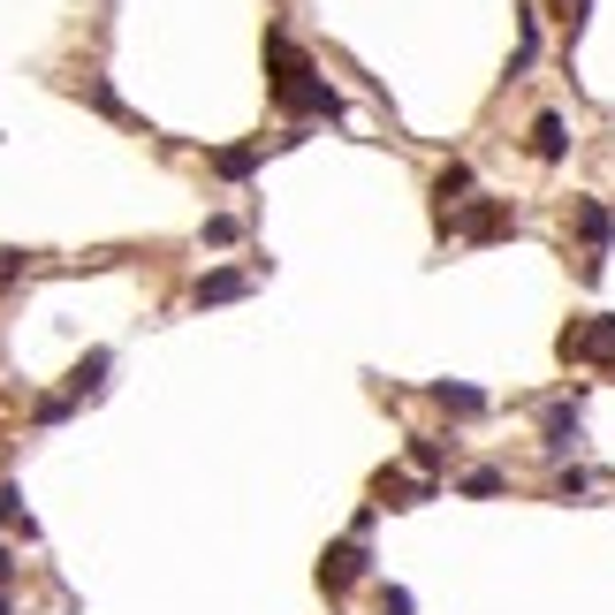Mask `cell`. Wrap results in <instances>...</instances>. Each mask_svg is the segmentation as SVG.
Returning a JSON list of instances; mask_svg holds the SVG:
<instances>
[{
  "label": "cell",
  "instance_id": "1",
  "mask_svg": "<svg viewBox=\"0 0 615 615\" xmlns=\"http://www.w3.org/2000/svg\"><path fill=\"white\" fill-rule=\"evenodd\" d=\"M266 69H274V99H281V115H327V122L343 115L335 85L305 61V46L289 39V31H266Z\"/></svg>",
  "mask_w": 615,
  "mask_h": 615
},
{
  "label": "cell",
  "instance_id": "2",
  "mask_svg": "<svg viewBox=\"0 0 615 615\" xmlns=\"http://www.w3.org/2000/svg\"><path fill=\"white\" fill-rule=\"evenodd\" d=\"M563 357L593 365V373H615V319L608 311H593L585 327H571V335H563Z\"/></svg>",
  "mask_w": 615,
  "mask_h": 615
},
{
  "label": "cell",
  "instance_id": "3",
  "mask_svg": "<svg viewBox=\"0 0 615 615\" xmlns=\"http://www.w3.org/2000/svg\"><path fill=\"white\" fill-rule=\"evenodd\" d=\"M571 220H577V244H585V274H601V259H608V244H615V214L601 198H577Z\"/></svg>",
  "mask_w": 615,
  "mask_h": 615
},
{
  "label": "cell",
  "instance_id": "4",
  "mask_svg": "<svg viewBox=\"0 0 615 615\" xmlns=\"http://www.w3.org/2000/svg\"><path fill=\"white\" fill-rule=\"evenodd\" d=\"M509 228H517V214H509V206H502V198H479V206H472V214L456 220V236H464V244H502V236H509Z\"/></svg>",
  "mask_w": 615,
  "mask_h": 615
},
{
  "label": "cell",
  "instance_id": "5",
  "mask_svg": "<svg viewBox=\"0 0 615 615\" xmlns=\"http://www.w3.org/2000/svg\"><path fill=\"white\" fill-rule=\"evenodd\" d=\"M357 577H365V547H357V539H335V547L319 555V585H327V593H350Z\"/></svg>",
  "mask_w": 615,
  "mask_h": 615
},
{
  "label": "cell",
  "instance_id": "6",
  "mask_svg": "<svg viewBox=\"0 0 615 615\" xmlns=\"http://www.w3.org/2000/svg\"><path fill=\"white\" fill-rule=\"evenodd\" d=\"M244 289H251V281H244V274H228V266H220V274H198V289H190V297H198V305H236V297H244Z\"/></svg>",
  "mask_w": 615,
  "mask_h": 615
},
{
  "label": "cell",
  "instance_id": "7",
  "mask_svg": "<svg viewBox=\"0 0 615 615\" xmlns=\"http://www.w3.org/2000/svg\"><path fill=\"white\" fill-rule=\"evenodd\" d=\"M532 152H539V160H563V152H571V122H563V115H539V122H532Z\"/></svg>",
  "mask_w": 615,
  "mask_h": 615
},
{
  "label": "cell",
  "instance_id": "8",
  "mask_svg": "<svg viewBox=\"0 0 615 615\" xmlns=\"http://www.w3.org/2000/svg\"><path fill=\"white\" fill-rule=\"evenodd\" d=\"M539 440H547V448L563 456V448H571V440H577V403H555V410L539 418Z\"/></svg>",
  "mask_w": 615,
  "mask_h": 615
},
{
  "label": "cell",
  "instance_id": "9",
  "mask_svg": "<svg viewBox=\"0 0 615 615\" xmlns=\"http://www.w3.org/2000/svg\"><path fill=\"white\" fill-rule=\"evenodd\" d=\"M434 403H440V410H456V418H479V410H486V396H479V388H464V380H434Z\"/></svg>",
  "mask_w": 615,
  "mask_h": 615
},
{
  "label": "cell",
  "instance_id": "10",
  "mask_svg": "<svg viewBox=\"0 0 615 615\" xmlns=\"http://www.w3.org/2000/svg\"><path fill=\"white\" fill-rule=\"evenodd\" d=\"M380 494H388L396 509H418V502H434V486H426V479H403V472H380Z\"/></svg>",
  "mask_w": 615,
  "mask_h": 615
},
{
  "label": "cell",
  "instance_id": "11",
  "mask_svg": "<svg viewBox=\"0 0 615 615\" xmlns=\"http://www.w3.org/2000/svg\"><path fill=\"white\" fill-rule=\"evenodd\" d=\"M464 190H472V168H464V160H448V168H440V182H434V198H440V206H456Z\"/></svg>",
  "mask_w": 615,
  "mask_h": 615
},
{
  "label": "cell",
  "instance_id": "12",
  "mask_svg": "<svg viewBox=\"0 0 615 615\" xmlns=\"http://www.w3.org/2000/svg\"><path fill=\"white\" fill-rule=\"evenodd\" d=\"M107 365H115V357H107V350H91L85 365H77V373H69V396H91V388H99V373H107Z\"/></svg>",
  "mask_w": 615,
  "mask_h": 615
},
{
  "label": "cell",
  "instance_id": "13",
  "mask_svg": "<svg viewBox=\"0 0 615 615\" xmlns=\"http://www.w3.org/2000/svg\"><path fill=\"white\" fill-rule=\"evenodd\" d=\"M214 168L220 176H251L259 168V145H228V152H214Z\"/></svg>",
  "mask_w": 615,
  "mask_h": 615
},
{
  "label": "cell",
  "instance_id": "14",
  "mask_svg": "<svg viewBox=\"0 0 615 615\" xmlns=\"http://www.w3.org/2000/svg\"><path fill=\"white\" fill-rule=\"evenodd\" d=\"M0 525H23V532H31V517H23V494H16V486H0Z\"/></svg>",
  "mask_w": 615,
  "mask_h": 615
},
{
  "label": "cell",
  "instance_id": "15",
  "mask_svg": "<svg viewBox=\"0 0 615 615\" xmlns=\"http://www.w3.org/2000/svg\"><path fill=\"white\" fill-rule=\"evenodd\" d=\"M464 494H479V502L486 494H502V472H464Z\"/></svg>",
  "mask_w": 615,
  "mask_h": 615
},
{
  "label": "cell",
  "instance_id": "16",
  "mask_svg": "<svg viewBox=\"0 0 615 615\" xmlns=\"http://www.w3.org/2000/svg\"><path fill=\"white\" fill-rule=\"evenodd\" d=\"M410 464L418 472H440V440H410Z\"/></svg>",
  "mask_w": 615,
  "mask_h": 615
},
{
  "label": "cell",
  "instance_id": "17",
  "mask_svg": "<svg viewBox=\"0 0 615 615\" xmlns=\"http://www.w3.org/2000/svg\"><path fill=\"white\" fill-rule=\"evenodd\" d=\"M410 608H418V601H410L403 585H388V593H380V615H410Z\"/></svg>",
  "mask_w": 615,
  "mask_h": 615
},
{
  "label": "cell",
  "instance_id": "18",
  "mask_svg": "<svg viewBox=\"0 0 615 615\" xmlns=\"http://www.w3.org/2000/svg\"><path fill=\"white\" fill-rule=\"evenodd\" d=\"M8 585H16V555L0 547V593H8Z\"/></svg>",
  "mask_w": 615,
  "mask_h": 615
},
{
  "label": "cell",
  "instance_id": "19",
  "mask_svg": "<svg viewBox=\"0 0 615 615\" xmlns=\"http://www.w3.org/2000/svg\"><path fill=\"white\" fill-rule=\"evenodd\" d=\"M0 615H8V593H0Z\"/></svg>",
  "mask_w": 615,
  "mask_h": 615
}]
</instances>
